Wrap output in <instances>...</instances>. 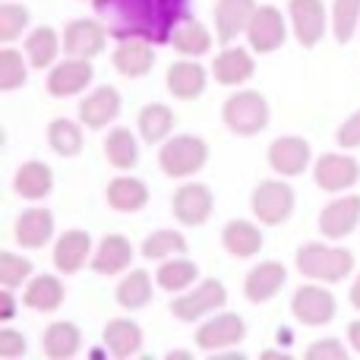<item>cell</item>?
Here are the masks:
<instances>
[{
    "mask_svg": "<svg viewBox=\"0 0 360 360\" xmlns=\"http://www.w3.org/2000/svg\"><path fill=\"white\" fill-rule=\"evenodd\" d=\"M351 307H354V310H360V275H357L354 288H351Z\"/></svg>",
    "mask_w": 360,
    "mask_h": 360,
    "instance_id": "50",
    "label": "cell"
},
{
    "mask_svg": "<svg viewBox=\"0 0 360 360\" xmlns=\"http://www.w3.org/2000/svg\"><path fill=\"white\" fill-rule=\"evenodd\" d=\"M221 120L237 136H256L269 127V101L259 92H234L224 101Z\"/></svg>",
    "mask_w": 360,
    "mask_h": 360,
    "instance_id": "3",
    "label": "cell"
},
{
    "mask_svg": "<svg viewBox=\"0 0 360 360\" xmlns=\"http://www.w3.org/2000/svg\"><path fill=\"white\" fill-rule=\"evenodd\" d=\"M32 262L25 259V256H19V253H0V285L4 288H19V285H25V278L32 275Z\"/></svg>",
    "mask_w": 360,
    "mask_h": 360,
    "instance_id": "43",
    "label": "cell"
},
{
    "mask_svg": "<svg viewBox=\"0 0 360 360\" xmlns=\"http://www.w3.org/2000/svg\"><path fill=\"white\" fill-rule=\"evenodd\" d=\"M262 360H291V354H285V351H262Z\"/></svg>",
    "mask_w": 360,
    "mask_h": 360,
    "instance_id": "51",
    "label": "cell"
},
{
    "mask_svg": "<svg viewBox=\"0 0 360 360\" xmlns=\"http://www.w3.org/2000/svg\"><path fill=\"white\" fill-rule=\"evenodd\" d=\"M60 48H63V38L57 35L51 25H38V29L25 38V54H29L32 67H38V70L51 67Z\"/></svg>",
    "mask_w": 360,
    "mask_h": 360,
    "instance_id": "33",
    "label": "cell"
},
{
    "mask_svg": "<svg viewBox=\"0 0 360 360\" xmlns=\"http://www.w3.org/2000/svg\"><path fill=\"white\" fill-rule=\"evenodd\" d=\"M285 278H288V269L281 266L278 259H266L247 275L243 294H247L250 304H266V300H272L275 294H278V288L285 285Z\"/></svg>",
    "mask_w": 360,
    "mask_h": 360,
    "instance_id": "18",
    "label": "cell"
},
{
    "mask_svg": "<svg viewBox=\"0 0 360 360\" xmlns=\"http://www.w3.org/2000/svg\"><path fill=\"white\" fill-rule=\"evenodd\" d=\"M82 345V332L73 323H51L41 335V351L51 360H67L79 351Z\"/></svg>",
    "mask_w": 360,
    "mask_h": 360,
    "instance_id": "31",
    "label": "cell"
},
{
    "mask_svg": "<svg viewBox=\"0 0 360 360\" xmlns=\"http://www.w3.org/2000/svg\"><path fill=\"white\" fill-rule=\"evenodd\" d=\"M92 67L82 57H67L63 63H57L48 76V92L54 98H70V95L82 92V89L92 86Z\"/></svg>",
    "mask_w": 360,
    "mask_h": 360,
    "instance_id": "17",
    "label": "cell"
},
{
    "mask_svg": "<svg viewBox=\"0 0 360 360\" xmlns=\"http://www.w3.org/2000/svg\"><path fill=\"white\" fill-rule=\"evenodd\" d=\"M114 300H117L124 310H143V307L152 300L149 272H143V269L130 272V275H127V278L117 285V291H114Z\"/></svg>",
    "mask_w": 360,
    "mask_h": 360,
    "instance_id": "36",
    "label": "cell"
},
{
    "mask_svg": "<svg viewBox=\"0 0 360 360\" xmlns=\"http://www.w3.org/2000/svg\"><path fill=\"white\" fill-rule=\"evenodd\" d=\"M105 22L101 19H73L63 29V51L67 57H82V60H92L105 51Z\"/></svg>",
    "mask_w": 360,
    "mask_h": 360,
    "instance_id": "9",
    "label": "cell"
},
{
    "mask_svg": "<svg viewBox=\"0 0 360 360\" xmlns=\"http://www.w3.org/2000/svg\"><path fill=\"white\" fill-rule=\"evenodd\" d=\"M196 275H199L196 262H190V259H165L162 266H158V272H155V281H158V288H165V291L180 294V291H186V288L196 281Z\"/></svg>",
    "mask_w": 360,
    "mask_h": 360,
    "instance_id": "38",
    "label": "cell"
},
{
    "mask_svg": "<svg viewBox=\"0 0 360 360\" xmlns=\"http://www.w3.org/2000/svg\"><path fill=\"white\" fill-rule=\"evenodd\" d=\"M313 149L304 136H281L269 146V168L281 177H297L310 168Z\"/></svg>",
    "mask_w": 360,
    "mask_h": 360,
    "instance_id": "11",
    "label": "cell"
},
{
    "mask_svg": "<svg viewBox=\"0 0 360 360\" xmlns=\"http://www.w3.org/2000/svg\"><path fill=\"white\" fill-rule=\"evenodd\" d=\"M360 22V0H335L332 4V35L335 41H351Z\"/></svg>",
    "mask_w": 360,
    "mask_h": 360,
    "instance_id": "40",
    "label": "cell"
},
{
    "mask_svg": "<svg viewBox=\"0 0 360 360\" xmlns=\"http://www.w3.org/2000/svg\"><path fill=\"white\" fill-rule=\"evenodd\" d=\"M291 313L304 326H326L335 316V297L319 285H300L291 297Z\"/></svg>",
    "mask_w": 360,
    "mask_h": 360,
    "instance_id": "10",
    "label": "cell"
},
{
    "mask_svg": "<svg viewBox=\"0 0 360 360\" xmlns=\"http://www.w3.org/2000/svg\"><path fill=\"white\" fill-rule=\"evenodd\" d=\"M297 262V272L307 275L313 281H326V285H335L345 281L354 272V253H348L345 247H323V243H304L294 256Z\"/></svg>",
    "mask_w": 360,
    "mask_h": 360,
    "instance_id": "2",
    "label": "cell"
},
{
    "mask_svg": "<svg viewBox=\"0 0 360 360\" xmlns=\"http://www.w3.org/2000/svg\"><path fill=\"white\" fill-rule=\"evenodd\" d=\"M291 29L304 48H316L326 35V4L323 0H291Z\"/></svg>",
    "mask_w": 360,
    "mask_h": 360,
    "instance_id": "12",
    "label": "cell"
},
{
    "mask_svg": "<svg viewBox=\"0 0 360 360\" xmlns=\"http://www.w3.org/2000/svg\"><path fill=\"white\" fill-rule=\"evenodd\" d=\"M13 316H16V300H13L10 288H6V291L0 294V319H4V323H10Z\"/></svg>",
    "mask_w": 360,
    "mask_h": 360,
    "instance_id": "47",
    "label": "cell"
},
{
    "mask_svg": "<svg viewBox=\"0 0 360 360\" xmlns=\"http://www.w3.org/2000/svg\"><path fill=\"white\" fill-rule=\"evenodd\" d=\"M54 234V215L51 209H25L16 218V243L25 250H41Z\"/></svg>",
    "mask_w": 360,
    "mask_h": 360,
    "instance_id": "25",
    "label": "cell"
},
{
    "mask_svg": "<svg viewBox=\"0 0 360 360\" xmlns=\"http://www.w3.org/2000/svg\"><path fill=\"white\" fill-rule=\"evenodd\" d=\"M105 155H108V162H111L114 168H120V171L136 168V162H139V146H136V139H133V133L127 130V127H114V130L108 133V139H105Z\"/></svg>",
    "mask_w": 360,
    "mask_h": 360,
    "instance_id": "34",
    "label": "cell"
},
{
    "mask_svg": "<svg viewBox=\"0 0 360 360\" xmlns=\"http://www.w3.org/2000/svg\"><path fill=\"white\" fill-rule=\"evenodd\" d=\"M22 304L35 313H54L63 304V285L54 275H35V278L25 285Z\"/></svg>",
    "mask_w": 360,
    "mask_h": 360,
    "instance_id": "30",
    "label": "cell"
},
{
    "mask_svg": "<svg viewBox=\"0 0 360 360\" xmlns=\"http://www.w3.org/2000/svg\"><path fill=\"white\" fill-rule=\"evenodd\" d=\"M29 70H25V57L16 48L0 51V92H13V89L25 86Z\"/></svg>",
    "mask_w": 360,
    "mask_h": 360,
    "instance_id": "41",
    "label": "cell"
},
{
    "mask_svg": "<svg viewBox=\"0 0 360 360\" xmlns=\"http://www.w3.org/2000/svg\"><path fill=\"white\" fill-rule=\"evenodd\" d=\"M25 335L16 329H0V357H22L25 354Z\"/></svg>",
    "mask_w": 360,
    "mask_h": 360,
    "instance_id": "46",
    "label": "cell"
},
{
    "mask_svg": "<svg viewBox=\"0 0 360 360\" xmlns=\"http://www.w3.org/2000/svg\"><path fill=\"white\" fill-rule=\"evenodd\" d=\"M105 348L111 357H133L143 348V329H139L133 319H111L105 326Z\"/></svg>",
    "mask_w": 360,
    "mask_h": 360,
    "instance_id": "29",
    "label": "cell"
},
{
    "mask_svg": "<svg viewBox=\"0 0 360 360\" xmlns=\"http://www.w3.org/2000/svg\"><path fill=\"white\" fill-rule=\"evenodd\" d=\"M224 300H228V291L218 278H205L199 288H193L190 294H180V297L171 300V313L180 319V323H196L205 313L221 310Z\"/></svg>",
    "mask_w": 360,
    "mask_h": 360,
    "instance_id": "6",
    "label": "cell"
},
{
    "mask_svg": "<svg viewBox=\"0 0 360 360\" xmlns=\"http://www.w3.org/2000/svg\"><path fill=\"white\" fill-rule=\"evenodd\" d=\"M253 73H256V63L250 57V51L243 48H228L224 44V51L212 60V76L221 86H243L247 79H253Z\"/></svg>",
    "mask_w": 360,
    "mask_h": 360,
    "instance_id": "21",
    "label": "cell"
},
{
    "mask_svg": "<svg viewBox=\"0 0 360 360\" xmlns=\"http://www.w3.org/2000/svg\"><path fill=\"white\" fill-rule=\"evenodd\" d=\"M253 215L259 218L262 224H285L294 212V190L285 184V180H262L253 190Z\"/></svg>",
    "mask_w": 360,
    "mask_h": 360,
    "instance_id": "5",
    "label": "cell"
},
{
    "mask_svg": "<svg viewBox=\"0 0 360 360\" xmlns=\"http://www.w3.org/2000/svg\"><path fill=\"white\" fill-rule=\"evenodd\" d=\"M335 143L342 146L345 152L360 149V111H354L348 120H345L342 127H338V133H335Z\"/></svg>",
    "mask_w": 360,
    "mask_h": 360,
    "instance_id": "45",
    "label": "cell"
},
{
    "mask_svg": "<svg viewBox=\"0 0 360 360\" xmlns=\"http://www.w3.org/2000/svg\"><path fill=\"white\" fill-rule=\"evenodd\" d=\"M256 4L253 0H215V35L221 44L234 41L250 29Z\"/></svg>",
    "mask_w": 360,
    "mask_h": 360,
    "instance_id": "16",
    "label": "cell"
},
{
    "mask_svg": "<svg viewBox=\"0 0 360 360\" xmlns=\"http://www.w3.org/2000/svg\"><path fill=\"white\" fill-rule=\"evenodd\" d=\"M89 259H92V237L86 231H67L54 243V266L63 275H76Z\"/></svg>",
    "mask_w": 360,
    "mask_h": 360,
    "instance_id": "20",
    "label": "cell"
},
{
    "mask_svg": "<svg viewBox=\"0 0 360 360\" xmlns=\"http://www.w3.org/2000/svg\"><path fill=\"white\" fill-rule=\"evenodd\" d=\"M174 215L180 224L186 228H199V224L209 221L212 209H215V199H212V190L205 184H184L174 193Z\"/></svg>",
    "mask_w": 360,
    "mask_h": 360,
    "instance_id": "13",
    "label": "cell"
},
{
    "mask_svg": "<svg viewBox=\"0 0 360 360\" xmlns=\"http://www.w3.org/2000/svg\"><path fill=\"white\" fill-rule=\"evenodd\" d=\"M120 114V95L114 86H101L92 95H86L79 105V120L89 130H101Z\"/></svg>",
    "mask_w": 360,
    "mask_h": 360,
    "instance_id": "19",
    "label": "cell"
},
{
    "mask_svg": "<svg viewBox=\"0 0 360 360\" xmlns=\"http://www.w3.org/2000/svg\"><path fill=\"white\" fill-rule=\"evenodd\" d=\"M177 127V117L168 105L155 101V105H146L139 111V133H143L146 143H165L171 136V130Z\"/></svg>",
    "mask_w": 360,
    "mask_h": 360,
    "instance_id": "32",
    "label": "cell"
},
{
    "mask_svg": "<svg viewBox=\"0 0 360 360\" xmlns=\"http://www.w3.org/2000/svg\"><path fill=\"white\" fill-rule=\"evenodd\" d=\"M186 250V240L180 231L162 228L143 240V256L146 259H168V256H180Z\"/></svg>",
    "mask_w": 360,
    "mask_h": 360,
    "instance_id": "39",
    "label": "cell"
},
{
    "mask_svg": "<svg viewBox=\"0 0 360 360\" xmlns=\"http://www.w3.org/2000/svg\"><path fill=\"white\" fill-rule=\"evenodd\" d=\"M360 224V196H342L319 212V231L329 240H345Z\"/></svg>",
    "mask_w": 360,
    "mask_h": 360,
    "instance_id": "15",
    "label": "cell"
},
{
    "mask_svg": "<svg viewBox=\"0 0 360 360\" xmlns=\"http://www.w3.org/2000/svg\"><path fill=\"white\" fill-rule=\"evenodd\" d=\"M48 146L60 158L79 155L82 146H86V139H82V127L73 124V120H67V117L54 120V124H48Z\"/></svg>",
    "mask_w": 360,
    "mask_h": 360,
    "instance_id": "35",
    "label": "cell"
},
{
    "mask_svg": "<svg viewBox=\"0 0 360 360\" xmlns=\"http://www.w3.org/2000/svg\"><path fill=\"white\" fill-rule=\"evenodd\" d=\"M247 335V326L237 313H221V316L209 319L196 329V345L202 351H224V348H234V345L243 342Z\"/></svg>",
    "mask_w": 360,
    "mask_h": 360,
    "instance_id": "14",
    "label": "cell"
},
{
    "mask_svg": "<svg viewBox=\"0 0 360 360\" xmlns=\"http://www.w3.org/2000/svg\"><path fill=\"white\" fill-rule=\"evenodd\" d=\"M92 6L117 41L143 38L149 44H171L186 19V0H92Z\"/></svg>",
    "mask_w": 360,
    "mask_h": 360,
    "instance_id": "1",
    "label": "cell"
},
{
    "mask_svg": "<svg viewBox=\"0 0 360 360\" xmlns=\"http://www.w3.org/2000/svg\"><path fill=\"white\" fill-rule=\"evenodd\" d=\"M313 180H316V186L326 193L351 190V186L360 180V165H357V158L345 155V152H329V155L316 158Z\"/></svg>",
    "mask_w": 360,
    "mask_h": 360,
    "instance_id": "7",
    "label": "cell"
},
{
    "mask_svg": "<svg viewBox=\"0 0 360 360\" xmlns=\"http://www.w3.org/2000/svg\"><path fill=\"white\" fill-rule=\"evenodd\" d=\"M171 44L177 48V54H184V57H199V54H205V51L212 48V35L205 32L202 22H196V19L186 16L184 22L177 25V32H174V38H171Z\"/></svg>",
    "mask_w": 360,
    "mask_h": 360,
    "instance_id": "37",
    "label": "cell"
},
{
    "mask_svg": "<svg viewBox=\"0 0 360 360\" xmlns=\"http://www.w3.org/2000/svg\"><path fill=\"white\" fill-rule=\"evenodd\" d=\"M205 162H209V143L199 136H174L162 143L158 152V168L174 180L193 177L196 171H202Z\"/></svg>",
    "mask_w": 360,
    "mask_h": 360,
    "instance_id": "4",
    "label": "cell"
},
{
    "mask_svg": "<svg viewBox=\"0 0 360 360\" xmlns=\"http://www.w3.org/2000/svg\"><path fill=\"white\" fill-rule=\"evenodd\" d=\"M25 25H29V10L22 4H13V0L0 4V41H16Z\"/></svg>",
    "mask_w": 360,
    "mask_h": 360,
    "instance_id": "42",
    "label": "cell"
},
{
    "mask_svg": "<svg viewBox=\"0 0 360 360\" xmlns=\"http://www.w3.org/2000/svg\"><path fill=\"white\" fill-rule=\"evenodd\" d=\"M307 360H348V351L342 348L338 338H319L307 348Z\"/></svg>",
    "mask_w": 360,
    "mask_h": 360,
    "instance_id": "44",
    "label": "cell"
},
{
    "mask_svg": "<svg viewBox=\"0 0 360 360\" xmlns=\"http://www.w3.org/2000/svg\"><path fill=\"white\" fill-rule=\"evenodd\" d=\"M13 190H16V196L38 202V199H44L54 190V174H51V168L44 162H25L13 177Z\"/></svg>",
    "mask_w": 360,
    "mask_h": 360,
    "instance_id": "28",
    "label": "cell"
},
{
    "mask_svg": "<svg viewBox=\"0 0 360 360\" xmlns=\"http://www.w3.org/2000/svg\"><path fill=\"white\" fill-rule=\"evenodd\" d=\"M155 63V51H152L149 41L143 38H130V41H120V48L114 51V70L127 79H139L146 76Z\"/></svg>",
    "mask_w": 360,
    "mask_h": 360,
    "instance_id": "23",
    "label": "cell"
},
{
    "mask_svg": "<svg viewBox=\"0 0 360 360\" xmlns=\"http://www.w3.org/2000/svg\"><path fill=\"white\" fill-rule=\"evenodd\" d=\"M105 199H108V205H111L114 212H127V215H130V212L146 209V202H149V186H146L139 177L120 174V177H114L111 184H108Z\"/></svg>",
    "mask_w": 360,
    "mask_h": 360,
    "instance_id": "24",
    "label": "cell"
},
{
    "mask_svg": "<svg viewBox=\"0 0 360 360\" xmlns=\"http://www.w3.org/2000/svg\"><path fill=\"white\" fill-rule=\"evenodd\" d=\"M165 82H168V92L174 95V98L193 101V98H199V95L205 92L209 76H205V67H199L196 60H177L174 67H168Z\"/></svg>",
    "mask_w": 360,
    "mask_h": 360,
    "instance_id": "22",
    "label": "cell"
},
{
    "mask_svg": "<svg viewBox=\"0 0 360 360\" xmlns=\"http://www.w3.org/2000/svg\"><path fill=\"white\" fill-rule=\"evenodd\" d=\"M285 35H288V25H285V16L278 13V6H272V4L256 6L253 22L247 29L250 48L256 54H272V51H278L285 44Z\"/></svg>",
    "mask_w": 360,
    "mask_h": 360,
    "instance_id": "8",
    "label": "cell"
},
{
    "mask_svg": "<svg viewBox=\"0 0 360 360\" xmlns=\"http://www.w3.org/2000/svg\"><path fill=\"white\" fill-rule=\"evenodd\" d=\"M133 259V247L124 234H108L92 253V269L98 275H120Z\"/></svg>",
    "mask_w": 360,
    "mask_h": 360,
    "instance_id": "26",
    "label": "cell"
},
{
    "mask_svg": "<svg viewBox=\"0 0 360 360\" xmlns=\"http://www.w3.org/2000/svg\"><path fill=\"white\" fill-rule=\"evenodd\" d=\"M221 243H224V250H228L234 259H250V256H256L262 250V234H259V228H256L253 221L237 218V221L224 224Z\"/></svg>",
    "mask_w": 360,
    "mask_h": 360,
    "instance_id": "27",
    "label": "cell"
},
{
    "mask_svg": "<svg viewBox=\"0 0 360 360\" xmlns=\"http://www.w3.org/2000/svg\"><path fill=\"white\" fill-rule=\"evenodd\" d=\"M247 354H240V351H231V348H224V351H215V360H243Z\"/></svg>",
    "mask_w": 360,
    "mask_h": 360,
    "instance_id": "49",
    "label": "cell"
},
{
    "mask_svg": "<svg viewBox=\"0 0 360 360\" xmlns=\"http://www.w3.org/2000/svg\"><path fill=\"white\" fill-rule=\"evenodd\" d=\"M168 360H193V354H190V351H171Z\"/></svg>",
    "mask_w": 360,
    "mask_h": 360,
    "instance_id": "52",
    "label": "cell"
},
{
    "mask_svg": "<svg viewBox=\"0 0 360 360\" xmlns=\"http://www.w3.org/2000/svg\"><path fill=\"white\" fill-rule=\"evenodd\" d=\"M348 342H351V348L360 354V319H354V323L348 326Z\"/></svg>",
    "mask_w": 360,
    "mask_h": 360,
    "instance_id": "48",
    "label": "cell"
}]
</instances>
